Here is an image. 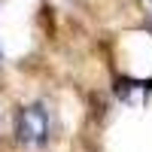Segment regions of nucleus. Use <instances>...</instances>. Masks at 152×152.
Instances as JSON below:
<instances>
[{"label":"nucleus","instance_id":"1","mask_svg":"<svg viewBox=\"0 0 152 152\" xmlns=\"http://www.w3.org/2000/svg\"><path fill=\"white\" fill-rule=\"evenodd\" d=\"M15 134H18V143H24V146H43L49 140V116H46V110L40 104L24 107L18 113Z\"/></svg>","mask_w":152,"mask_h":152}]
</instances>
